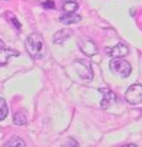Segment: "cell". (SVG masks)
Returning <instances> with one entry per match:
<instances>
[{"instance_id":"1","label":"cell","mask_w":142,"mask_h":147,"mask_svg":"<svg viewBox=\"0 0 142 147\" xmlns=\"http://www.w3.org/2000/svg\"><path fill=\"white\" fill-rule=\"evenodd\" d=\"M24 46H26V50L28 51V54H30L33 59H40L44 56L45 45H44V41H42L41 36L37 35V33H31V35H28L26 41H24Z\"/></svg>"},{"instance_id":"2","label":"cell","mask_w":142,"mask_h":147,"mask_svg":"<svg viewBox=\"0 0 142 147\" xmlns=\"http://www.w3.org/2000/svg\"><path fill=\"white\" fill-rule=\"evenodd\" d=\"M110 69L115 73V74L120 76L122 78H127L132 72V67L126 59L123 58H113L110 60Z\"/></svg>"},{"instance_id":"3","label":"cell","mask_w":142,"mask_h":147,"mask_svg":"<svg viewBox=\"0 0 142 147\" xmlns=\"http://www.w3.org/2000/svg\"><path fill=\"white\" fill-rule=\"evenodd\" d=\"M126 101L131 105H138L142 102V84L135 83L126 91Z\"/></svg>"},{"instance_id":"4","label":"cell","mask_w":142,"mask_h":147,"mask_svg":"<svg viewBox=\"0 0 142 147\" xmlns=\"http://www.w3.org/2000/svg\"><path fill=\"white\" fill-rule=\"evenodd\" d=\"M99 91H100L101 95H103L101 104H100L101 109L106 110V109H109V106H112L113 104H115L116 95L113 91H110V90H108V88H99Z\"/></svg>"},{"instance_id":"5","label":"cell","mask_w":142,"mask_h":147,"mask_svg":"<svg viewBox=\"0 0 142 147\" xmlns=\"http://www.w3.org/2000/svg\"><path fill=\"white\" fill-rule=\"evenodd\" d=\"M79 49H81V51L87 56H92L97 53V47H96V45L93 44V41L89 40V38H86V40L79 42Z\"/></svg>"},{"instance_id":"6","label":"cell","mask_w":142,"mask_h":147,"mask_svg":"<svg viewBox=\"0 0 142 147\" xmlns=\"http://www.w3.org/2000/svg\"><path fill=\"white\" fill-rule=\"evenodd\" d=\"M106 53L112 58H124L128 54V47L124 44H118L112 49H106Z\"/></svg>"},{"instance_id":"7","label":"cell","mask_w":142,"mask_h":147,"mask_svg":"<svg viewBox=\"0 0 142 147\" xmlns=\"http://www.w3.org/2000/svg\"><path fill=\"white\" fill-rule=\"evenodd\" d=\"M72 36V31L68 30V28H63V30L55 32V35L53 36V41L54 44H63L64 41H67L68 38Z\"/></svg>"},{"instance_id":"8","label":"cell","mask_w":142,"mask_h":147,"mask_svg":"<svg viewBox=\"0 0 142 147\" xmlns=\"http://www.w3.org/2000/svg\"><path fill=\"white\" fill-rule=\"evenodd\" d=\"M82 21V17L79 14H74V13H65L60 17V22L63 24H74V23H79Z\"/></svg>"},{"instance_id":"9","label":"cell","mask_w":142,"mask_h":147,"mask_svg":"<svg viewBox=\"0 0 142 147\" xmlns=\"http://www.w3.org/2000/svg\"><path fill=\"white\" fill-rule=\"evenodd\" d=\"M18 51L16 50H12V49H1L0 50V65H5L8 63L10 56H17L18 55Z\"/></svg>"},{"instance_id":"10","label":"cell","mask_w":142,"mask_h":147,"mask_svg":"<svg viewBox=\"0 0 142 147\" xmlns=\"http://www.w3.org/2000/svg\"><path fill=\"white\" fill-rule=\"evenodd\" d=\"M13 123L16 124V125H24V124L27 123L26 115H24L22 111L14 113V115H13Z\"/></svg>"},{"instance_id":"11","label":"cell","mask_w":142,"mask_h":147,"mask_svg":"<svg viewBox=\"0 0 142 147\" xmlns=\"http://www.w3.org/2000/svg\"><path fill=\"white\" fill-rule=\"evenodd\" d=\"M19 146L21 147L26 146V142L19 137H13L12 140H9L7 143H5V147H19Z\"/></svg>"},{"instance_id":"12","label":"cell","mask_w":142,"mask_h":147,"mask_svg":"<svg viewBox=\"0 0 142 147\" xmlns=\"http://www.w3.org/2000/svg\"><path fill=\"white\" fill-rule=\"evenodd\" d=\"M78 9V4L76 1H67L63 4V12L65 13H74Z\"/></svg>"},{"instance_id":"13","label":"cell","mask_w":142,"mask_h":147,"mask_svg":"<svg viewBox=\"0 0 142 147\" xmlns=\"http://www.w3.org/2000/svg\"><path fill=\"white\" fill-rule=\"evenodd\" d=\"M8 115V105L4 98L0 97V120L5 119Z\"/></svg>"},{"instance_id":"14","label":"cell","mask_w":142,"mask_h":147,"mask_svg":"<svg viewBox=\"0 0 142 147\" xmlns=\"http://www.w3.org/2000/svg\"><path fill=\"white\" fill-rule=\"evenodd\" d=\"M42 5H44L45 8H47V9H49V8H51V9H53V8H54V3L51 1V0H47V1H45Z\"/></svg>"},{"instance_id":"15","label":"cell","mask_w":142,"mask_h":147,"mask_svg":"<svg viewBox=\"0 0 142 147\" xmlns=\"http://www.w3.org/2000/svg\"><path fill=\"white\" fill-rule=\"evenodd\" d=\"M12 22L14 23V26H16L17 30H19V31H21V23H19V22L16 19V17H13V16H12Z\"/></svg>"},{"instance_id":"16","label":"cell","mask_w":142,"mask_h":147,"mask_svg":"<svg viewBox=\"0 0 142 147\" xmlns=\"http://www.w3.org/2000/svg\"><path fill=\"white\" fill-rule=\"evenodd\" d=\"M4 47H5V45H4V42H3L1 40H0V50H1V49H4Z\"/></svg>"},{"instance_id":"17","label":"cell","mask_w":142,"mask_h":147,"mask_svg":"<svg viewBox=\"0 0 142 147\" xmlns=\"http://www.w3.org/2000/svg\"><path fill=\"white\" fill-rule=\"evenodd\" d=\"M5 1H7V0H5Z\"/></svg>"}]
</instances>
